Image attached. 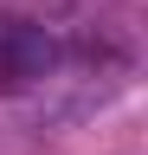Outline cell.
Segmentation results:
<instances>
[{
    "instance_id": "6da1fadb",
    "label": "cell",
    "mask_w": 148,
    "mask_h": 155,
    "mask_svg": "<svg viewBox=\"0 0 148 155\" xmlns=\"http://www.w3.org/2000/svg\"><path fill=\"white\" fill-rule=\"evenodd\" d=\"M58 65V39L45 26H7L0 32V97H20Z\"/></svg>"
}]
</instances>
